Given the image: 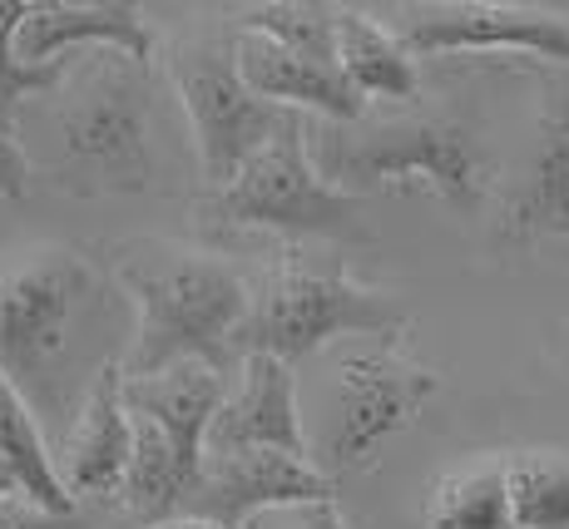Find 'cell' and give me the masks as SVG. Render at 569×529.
I'll return each mask as SVG.
<instances>
[{"mask_svg": "<svg viewBox=\"0 0 569 529\" xmlns=\"http://www.w3.org/2000/svg\"><path fill=\"white\" fill-rule=\"evenodd\" d=\"M124 371L119 361H104L94 371L90 391H84L80 411H74V426L64 436V450L54 460V476H60L64 495L70 500H104V495H119V480L129 470V411H124Z\"/></svg>", "mask_w": 569, "mask_h": 529, "instance_id": "5bb4252c", "label": "cell"}, {"mask_svg": "<svg viewBox=\"0 0 569 529\" xmlns=\"http://www.w3.org/2000/svg\"><path fill=\"white\" fill-rule=\"evenodd\" d=\"M233 450H278L292 460H312L298 421V377L278 357H238L233 391H223L213 421L203 436L208 456H233Z\"/></svg>", "mask_w": 569, "mask_h": 529, "instance_id": "8fae6325", "label": "cell"}, {"mask_svg": "<svg viewBox=\"0 0 569 529\" xmlns=\"http://www.w3.org/2000/svg\"><path fill=\"white\" fill-rule=\"evenodd\" d=\"M308 153L327 189L347 198L431 189L451 208H480L490 193V169L470 124L441 114H391L357 124H317L308 119Z\"/></svg>", "mask_w": 569, "mask_h": 529, "instance_id": "7a4b0ae2", "label": "cell"}, {"mask_svg": "<svg viewBox=\"0 0 569 529\" xmlns=\"http://www.w3.org/2000/svg\"><path fill=\"white\" fill-rule=\"evenodd\" d=\"M208 233H282V238H327L367 242L362 198L327 189L308 153V119L288 114L278 134L262 144L223 189H208L199 203Z\"/></svg>", "mask_w": 569, "mask_h": 529, "instance_id": "5b68a950", "label": "cell"}, {"mask_svg": "<svg viewBox=\"0 0 569 529\" xmlns=\"http://www.w3.org/2000/svg\"><path fill=\"white\" fill-rule=\"evenodd\" d=\"M387 30L411 60H451V54H535L569 64V16L520 0H431V6H391Z\"/></svg>", "mask_w": 569, "mask_h": 529, "instance_id": "ba28073f", "label": "cell"}, {"mask_svg": "<svg viewBox=\"0 0 569 529\" xmlns=\"http://www.w3.org/2000/svg\"><path fill=\"white\" fill-rule=\"evenodd\" d=\"M169 84L189 114V134L199 149L208 189H223L253 153L278 134L288 109L248 94L233 64V26H193L163 46Z\"/></svg>", "mask_w": 569, "mask_h": 529, "instance_id": "8992f818", "label": "cell"}, {"mask_svg": "<svg viewBox=\"0 0 569 529\" xmlns=\"http://www.w3.org/2000/svg\"><path fill=\"white\" fill-rule=\"evenodd\" d=\"M426 529H510L506 460L486 456L446 470L426 500Z\"/></svg>", "mask_w": 569, "mask_h": 529, "instance_id": "ac0fdd59", "label": "cell"}, {"mask_svg": "<svg viewBox=\"0 0 569 529\" xmlns=\"http://www.w3.org/2000/svg\"><path fill=\"white\" fill-rule=\"evenodd\" d=\"M100 292V272L84 252L46 242L0 262V377L26 386L60 361L74 317Z\"/></svg>", "mask_w": 569, "mask_h": 529, "instance_id": "52a82bcc", "label": "cell"}, {"mask_svg": "<svg viewBox=\"0 0 569 529\" xmlns=\"http://www.w3.org/2000/svg\"><path fill=\"white\" fill-rule=\"evenodd\" d=\"M317 505H337V480L312 460H292L278 450H233L203 460L183 520L248 529L268 510H317Z\"/></svg>", "mask_w": 569, "mask_h": 529, "instance_id": "9c48e42d", "label": "cell"}, {"mask_svg": "<svg viewBox=\"0 0 569 529\" xmlns=\"http://www.w3.org/2000/svg\"><path fill=\"white\" fill-rule=\"evenodd\" d=\"M26 16V0H0V134L16 139V119L26 109L30 94H54L64 84L74 60H54V64H26L16 54V30Z\"/></svg>", "mask_w": 569, "mask_h": 529, "instance_id": "44dd1931", "label": "cell"}, {"mask_svg": "<svg viewBox=\"0 0 569 529\" xmlns=\"http://www.w3.org/2000/svg\"><path fill=\"white\" fill-rule=\"evenodd\" d=\"M233 30L243 36H262L282 50L312 54V60L332 64V30H337V6H302V0H262V6H243L233 16Z\"/></svg>", "mask_w": 569, "mask_h": 529, "instance_id": "ffe728a7", "label": "cell"}, {"mask_svg": "<svg viewBox=\"0 0 569 529\" xmlns=\"http://www.w3.org/2000/svg\"><path fill=\"white\" fill-rule=\"evenodd\" d=\"M60 183L74 193H139L149 189V109L154 64L119 50L74 54L60 90Z\"/></svg>", "mask_w": 569, "mask_h": 529, "instance_id": "3957f363", "label": "cell"}, {"mask_svg": "<svg viewBox=\"0 0 569 529\" xmlns=\"http://www.w3.org/2000/svg\"><path fill=\"white\" fill-rule=\"evenodd\" d=\"M30 193V159L16 139L0 134V198H26Z\"/></svg>", "mask_w": 569, "mask_h": 529, "instance_id": "7402d4cb", "label": "cell"}, {"mask_svg": "<svg viewBox=\"0 0 569 529\" xmlns=\"http://www.w3.org/2000/svg\"><path fill=\"white\" fill-rule=\"evenodd\" d=\"M109 272L139 312L134 341L119 361L124 377H154L173 361L228 371L233 332L248 312V278L223 252L169 238H129L109 248Z\"/></svg>", "mask_w": 569, "mask_h": 529, "instance_id": "6da1fadb", "label": "cell"}, {"mask_svg": "<svg viewBox=\"0 0 569 529\" xmlns=\"http://www.w3.org/2000/svg\"><path fill=\"white\" fill-rule=\"evenodd\" d=\"M10 495H20V490H16V480L6 476V466H0V500H10Z\"/></svg>", "mask_w": 569, "mask_h": 529, "instance_id": "d4e9b609", "label": "cell"}, {"mask_svg": "<svg viewBox=\"0 0 569 529\" xmlns=\"http://www.w3.org/2000/svg\"><path fill=\"white\" fill-rule=\"evenodd\" d=\"M84 50H119L139 64H154L159 36L139 6L119 0H26L16 30V54L26 64L74 60Z\"/></svg>", "mask_w": 569, "mask_h": 529, "instance_id": "7c38bea8", "label": "cell"}, {"mask_svg": "<svg viewBox=\"0 0 569 529\" xmlns=\"http://www.w3.org/2000/svg\"><path fill=\"white\" fill-rule=\"evenodd\" d=\"M233 64H238V80L248 84V94L268 99V104L288 109V114L317 119V124H357L367 114V104L337 74V64L282 50L262 36L233 30Z\"/></svg>", "mask_w": 569, "mask_h": 529, "instance_id": "4fadbf2b", "label": "cell"}, {"mask_svg": "<svg viewBox=\"0 0 569 529\" xmlns=\"http://www.w3.org/2000/svg\"><path fill=\"white\" fill-rule=\"evenodd\" d=\"M347 332L387 337V347H397L411 332V312L397 292L367 288L347 272H312L292 258H278L248 282V312L233 332V361L278 357L292 367Z\"/></svg>", "mask_w": 569, "mask_h": 529, "instance_id": "277c9868", "label": "cell"}, {"mask_svg": "<svg viewBox=\"0 0 569 529\" xmlns=\"http://www.w3.org/2000/svg\"><path fill=\"white\" fill-rule=\"evenodd\" d=\"M500 233L510 242H540L569 233V99H555L540 114L530 159L500 213Z\"/></svg>", "mask_w": 569, "mask_h": 529, "instance_id": "9a60e30c", "label": "cell"}, {"mask_svg": "<svg viewBox=\"0 0 569 529\" xmlns=\"http://www.w3.org/2000/svg\"><path fill=\"white\" fill-rule=\"evenodd\" d=\"M342 386H347V401H342V416H337V431L327 436L322 460L332 470H362L381 440H391L416 421V411L436 396L441 377L407 361L397 341V347H381L371 357H347Z\"/></svg>", "mask_w": 569, "mask_h": 529, "instance_id": "30bf717a", "label": "cell"}, {"mask_svg": "<svg viewBox=\"0 0 569 529\" xmlns=\"http://www.w3.org/2000/svg\"><path fill=\"white\" fill-rule=\"evenodd\" d=\"M510 529H569V456L516 450L506 460Z\"/></svg>", "mask_w": 569, "mask_h": 529, "instance_id": "d6986e66", "label": "cell"}, {"mask_svg": "<svg viewBox=\"0 0 569 529\" xmlns=\"http://www.w3.org/2000/svg\"><path fill=\"white\" fill-rule=\"evenodd\" d=\"M144 529H218V525H203V520H163V525H144Z\"/></svg>", "mask_w": 569, "mask_h": 529, "instance_id": "cb8c5ba5", "label": "cell"}, {"mask_svg": "<svg viewBox=\"0 0 569 529\" xmlns=\"http://www.w3.org/2000/svg\"><path fill=\"white\" fill-rule=\"evenodd\" d=\"M0 466L16 480L20 500H30L36 510L54 515V520H64L74 510V500L64 495L60 476H54V456L36 426V411H30V401L6 377H0Z\"/></svg>", "mask_w": 569, "mask_h": 529, "instance_id": "e0dca14e", "label": "cell"}, {"mask_svg": "<svg viewBox=\"0 0 569 529\" xmlns=\"http://www.w3.org/2000/svg\"><path fill=\"white\" fill-rule=\"evenodd\" d=\"M332 64L362 104H371V99H381V104H411V99H421L416 60L401 50V40L371 10L337 6Z\"/></svg>", "mask_w": 569, "mask_h": 529, "instance_id": "2e32d148", "label": "cell"}, {"mask_svg": "<svg viewBox=\"0 0 569 529\" xmlns=\"http://www.w3.org/2000/svg\"><path fill=\"white\" fill-rule=\"evenodd\" d=\"M302 529H352V525H347V515L337 505H317V510H308V525Z\"/></svg>", "mask_w": 569, "mask_h": 529, "instance_id": "603a6c76", "label": "cell"}]
</instances>
